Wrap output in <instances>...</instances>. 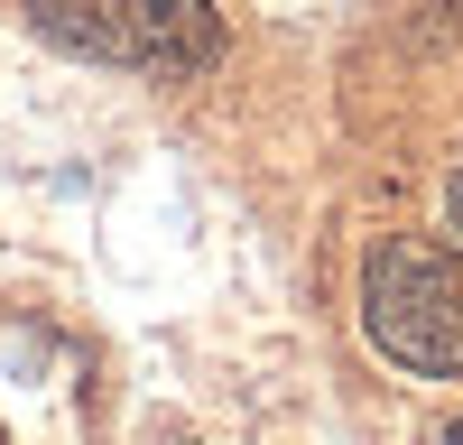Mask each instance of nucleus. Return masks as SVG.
I'll return each mask as SVG.
<instances>
[{"instance_id": "obj_1", "label": "nucleus", "mask_w": 463, "mask_h": 445, "mask_svg": "<svg viewBox=\"0 0 463 445\" xmlns=\"http://www.w3.org/2000/svg\"><path fill=\"white\" fill-rule=\"evenodd\" d=\"M28 10L56 47L130 74H204L222 47V19L204 0H28Z\"/></svg>"}, {"instance_id": "obj_2", "label": "nucleus", "mask_w": 463, "mask_h": 445, "mask_svg": "<svg viewBox=\"0 0 463 445\" xmlns=\"http://www.w3.org/2000/svg\"><path fill=\"white\" fill-rule=\"evenodd\" d=\"M362 325H371V344L390 353V362L454 381V371H463V270H454L445 251H427V241L371 251Z\"/></svg>"}, {"instance_id": "obj_3", "label": "nucleus", "mask_w": 463, "mask_h": 445, "mask_svg": "<svg viewBox=\"0 0 463 445\" xmlns=\"http://www.w3.org/2000/svg\"><path fill=\"white\" fill-rule=\"evenodd\" d=\"M445 222H454V241H463V176H454V195H445Z\"/></svg>"}, {"instance_id": "obj_4", "label": "nucleus", "mask_w": 463, "mask_h": 445, "mask_svg": "<svg viewBox=\"0 0 463 445\" xmlns=\"http://www.w3.org/2000/svg\"><path fill=\"white\" fill-rule=\"evenodd\" d=\"M445 445H463V418H454V436H445Z\"/></svg>"}]
</instances>
